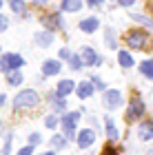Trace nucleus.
Returning <instances> with one entry per match:
<instances>
[{
	"label": "nucleus",
	"mask_w": 153,
	"mask_h": 155,
	"mask_svg": "<svg viewBox=\"0 0 153 155\" xmlns=\"http://www.w3.org/2000/svg\"><path fill=\"white\" fill-rule=\"evenodd\" d=\"M38 102H40V95L33 89H25L13 97V107L16 109H33V107H38Z\"/></svg>",
	"instance_id": "obj_1"
},
{
	"label": "nucleus",
	"mask_w": 153,
	"mask_h": 155,
	"mask_svg": "<svg viewBox=\"0 0 153 155\" xmlns=\"http://www.w3.org/2000/svg\"><path fill=\"white\" fill-rule=\"evenodd\" d=\"M80 120V111H73V113H62L60 117V124H62V131H65V135L71 140V137H78L75 135V124H78Z\"/></svg>",
	"instance_id": "obj_2"
},
{
	"label": "nucleus",
	"mask_w": 153,
	"mask_h": 155,
	"mask_svg": "<svg viewBox=\"0 0 153 155\" xmlns=\"http://www.w3.org/2000/svg\"><path fill=\"white\" fill-rule=\"evenodd\" d=\"M22 64H25V58H22V55H18V53H5V55H0V69H2L5 73L13 71V69H20Z\"/></svg>",
	"instance_id": "obj_3"
},
{
	"label": "nucleus",
	"mask_w": 153,
	"mask_h": 155,
	"mask_svg": "<svg viewBox=\"0 0 153 155\" xmlns=\"http://www.w3.org/2000/svg\"><path fill=\"white\" fill-rule=\"evenodd\" d=\"M147 40H149V33L147 31H142V29H133L127 36V45L131 49H135V51H140V49L147 47Z\"/></svg>",
	"instance_id": "obj_4"
},
{
	"label": "nucleus",
	"mask_w": 153,
	"mask_h": 155,
	"mask_svg": "<svg viewBox=\"0 0 153 155\" xmlns=\"http://www.w3.org/2000/svg\"><path fill=\"white\" fill-rule=\"evenodd\" d=\"M144 111H147L144 102L140 100V97H133V100L129 102V107H127V122H135V120H140L144 115Z\"/></svg>",
	"instance_id": "obj_5"
},
{
	"label": "nucleus",
	"mask_w": 153,
	"mask_h": 155,
	"mask_svg": "<svg viewBox=\"0 0 153 155\" xmlns=\"http://www.w3.org/2000/svg\"><path fill=\"white\" fill-rule=\"evenodd\" d=\"M95 140H98V135H95L93 129H80L78 137H75V144H78V149H91L95 144Z\"/></svg>",
	"instance_id": "obj_6"
},
{
	"label": "nucleus",
	"mask_w": 153,
	"mask_h": 155,
	"mask_svg": "<svg viewBox=\"0 0 153 155\" xmlns=\"http://www.w3.org/2000/svg\"><path fill=\"white\" fill-rule=\"evenodd\" d=\"M102 104H104V109L107 111H113L118 109L122 104V93L118 89H111V91H104V95H102Z\"/></svg>",
	"instance_id": "obj_7"
},
{
	"label": "nucleus",
	"mask_w": 153,
	"mask_h": 155,
	"mask_svg": "<svg viewBox=\"0 0 153 155\" xmlns=\"http://www.w3.org/2000/svg\"><path fill=\"white\" fill-rule=\"evenodd\" d=\"M138 137H140L142 142H149V140H153V122H151V120H144V122H140V126H138Z\"/></svg>",
	"instance_id": "obj_8"
},
{
	"label": "nucleus",
	"mask_w": 153,
	"mask_h": 155,
	"mask_svg": "<svg viewBox=\"0 0 153 155\" xmlns=\"http://www.w3.org/2000/svg\"><path fill=\"white\" fill-rule=\"evenodd\" d=\"M80 55H82V60H85V64H102V58L93 51L91 47H82Z\"/></svg>",
	"instance_id": "obj_9"
},
{
	"label": "nucleus",
	"mask_w": 153,
	"mask_h": 155,
	"mask_svg": "<svg viewBox=\"0 0 153 155\" xmlns=\"http://www.w3.org/2000/svg\"><path fill=\"white\" fill-rule=\"evenodd\" d=\"M42 25H47L49 29H65V20H62L58 13H49V16H45L42 18Z\"/></svg>",
	"instance_id": "obj_10"
},
{
	"label": "nucleus",
	"mask_w": 153,
	"mask_h": 155,
	"mask_svg": "<svg viewBox=\"0 0 153 155\" xmlns=\"http://www.w3.org/2000/svg\"><path fill=\"white\" fill-rule=\"evenodd\" d=\"M98 27H100V20H98V16H91V18L80 20V29L85 31V33H93V31H98Z\"/></svg>",
	"instance_id": "obj_11"
},
{
	"label": "nucleus",
	"mask_w": 153,
	"mask_h": 155,
	"mask_svg": "<svg viewBox=\"0 0 153 155\" xmlns=\"http://www.w3.org/2000/svg\"><path fill=\"white\" fill-rule=\"evenodd\" d=\"M93 91H95V84L93 82H80L78 87H75V93H78V97H82V100L91 97Z\"/></svg>",
	"instance_id": "obj_12"
},
{
	"label": "nucleus",
	"mask_w": 153,
	"mask_h": 155,
	"mask_svg": "<svg viewBox=\"0 0 153 155\" xmlns=\"http://www.w3.org/2000/svg\"><path fill=\"white\" fill-rule=\"evenodd\" d=\"M49 100H51V109L55 111V113H65V111H67V100H65V95L51 93Z\"/></svg>",
	"instance_id": "obj_13"
},
{
	"label": "nucleus",
	"mask_w": 153,
	"mask_h": 155,
	"mask_svg": "<svg viewBox=\"0 0 153 155\" xmlns=\"http://www.w3.org/2000/svg\"><path fill=\"white\" fill-rule=\"evenodd\" d=\"M104 129H107V137H109V142H118V140H120V131H118V126H115V122H113L111 117L104 120Z\"/></svg>",
	"instance_id": "obj_14"
},
{
	"label": "nucleus",
	"mask_w": 153,
	"mask_h": 155,
	"mask_svg": "<svg viewBox=\"0 0 153 155\" xmlns=\"http://www.w3.org/2000/svg\"><path fill=\"white\" fill-rule=\"evenodd\" d=\"M60 69H62V62H60V60H45L42 73H45V75H58Z\"/></svg>",
	"instance_id": "obj_15"
},
{
	"label": "nucleus",
	"mask_w": 153,
	"mask_h": 155,
	"mask_svg": "<svg viewBox=\"0 0 153 155\" xmlns=\"http://www.w3.org/2000/svg\"><path fill=\"white\" fill-rule=\"evenodd\" d=\"M75 87H78V84H73L71 80H60L55 84V93L58 95H69L71 91H75Z\"/></svg>",
	"instance_id": "obj_16"
},
{
	"label": "nucleus",
	"mask_w": 153,
	"mask_h": 155,
	"mask_svg": "<svg viewBox=\"0 0 153 155\" xmlns=\"http://www.w3.org/2000/svg\"><path fill=\"white\" fill-rule=\"evenodd\" d=\"M80 7H82V0H62L60 2V11L73 13V11H80Z\"/></svg>",
	"instance_id": "obj_17"
},
{
	"label": "nucleus",
	"mask_w": 153,
	"mask_h": 155,
	"mask_svg": "<svg viewBox=\"0 0 153 155\" xmlns=\"http://www.w3.org/2000/svg\"><path fill=\"white\" fill-rule=\"evenodd\" d=\"M51 42H53V33H51V29L36 33V45H40V47H49Z\"/></svg>",
	"instance_id": "obj_18"
},
{
	"label": "nucleus",
	"mask_w": 153,
	"mask_h": 155,
	"mask_svg": "<svg viewBox=\"0 0 153 155\" xmlns=\"http://www.w3.org/2000/svg\"><path fill=\"white\" fill-rule=\"evenodd\" d=\"M118 62H120V67L131 69L133 67V55H131L129 51H118Z\"/></svg>",
	"instance_id": "obj_19"
},
{
	"label": "nucleus",
	"mask_w": 153,
	"mask_h": 155,
	"mask_svg": "<svg viewBox=\"0 0 153 155\" xmlns=\"http://www.w3.org/2000/svg\"><path fill=\"white\" fill-rule=\"evenodd\" d=\"M20 82H22V73H20V69H13V71L7 73V84H9V87H18Z\"/></svg>",
	"instance_id": "obj_20"
},
{
	"label": "nucleus",
	"mask_w": 153,
	"mask_h": 155,
	"mask_svg": "<svg viewBox=\"0 0 153 155\" xmlns=\"http://www.w3.org/2000/svg\"><path fill=\"white\" fill-rule=\"evenodd\" d=\"M82 67H85V60H82V55H80V53H73L71 58H69V69H71V71H80Z\"/></svg>",
	"instance_id": "obj_21"
},
{
	"label": "nucleus",
	"mask_w": 153,
	"mask_h": 155,
	"mask_svg": "<svg viewBox=\"0 0 153 155\" xmlns=\"http://www.w3.org/2000/svg\"><path fill=\"white\" fill-rule=\"evenodd\" d=\"M140 73L144 78H149V80H153V58L151 60H144L142 64H140Z\"/></svg>",
	"instance_id": "obj_22"
},
{
	"label": "nucleus",
	"mask_w": 153,
	"mask_h": 155,
	"mask_svg": "<svg viewBox=\"0 0 153 155\" xmlns=\"http://www.w3.org/2000/svg\"><path fill=\"white\" fill-rule=\"evenodd\" d=\"M131 18H133L135 22H140L142 27H147V29H151V31H153V18H147L144 13H133Z\"/></svg>",
	"instance_id": "obj_23"
},
{
	"label": "nucleus",
	"mask_w": 153,
	"mask_h": 155,
	"mask_svg": "<svg viewBox=\"0 0 153 155\" xmlns=\"http://www.w3.org/2000/svg\"><path fill=\"white\" fill-rule=\"evenodd\" d=\"M104 40H107V45H109L111 49H115V47H118V40H115V31L111 29V27H109V29H104Z\"/></svg>",
	"instance_id": "obj_24"
},
{
	"label": "nucleus",
	"mask_w": 153,
	"mask_h": 155,
	"mask_svg": "<svg viewBox=\"0 0 153 155\" xmlns=\"http://www.w3.org/2000/svg\"><path fill=\"white\" fill-rule=\"evenodd\" d=\"M9 7H11L13 13H25V9H27L25 0H9Z\"/></svg>",
	"instance_id": "obj_25"
},
{
	"label": "nucleus",
	"mask_w": 153,
	"mask_h": 155,
	"mask_svg": "<svg viewBox=\"0 0 153 155\" xmlns=\"http://www.w3.org/2000/svg\"><path fill=\"white\" fill-rule=\"evenodd\" d=\"M67 135H53L51 137V146H53V149H65V146H67Z\"/></svg>",
	"instance_id": "obj_26"
},
{
	"label": "nucleus",
	"mask_w": 153,
	"mask_h": 155,
	"mask_svg": "<svg viewBox=\"0 0 153 155\" xmlns=\"http://www.w3.org/2000/svg\"><path fill=\"white\" fill-rule=\"evenodd\" d=\"M58 124H60V120L55 117V115H47L45 117V126H47V129H55Z\"/></svg>",
	"instance_id": "obj_27"
},
{
	"label": "nucleus",
	"mask_w": 153,
	"mask_h": 155,
	"mask_svg": "<svg viewBox=\"0 0 153 155\" xmlns=\"http://www.w3.org/2000/svg\"><path fill=\"white\" fill-rule=\"evenodd\" d=\"M11 146H13V137H11V133H9V135H5V149H2V153L9 155L11 153Z\"/></svg>",
	"instance_id": "obj_28"
},
{
	"label": "nucleus",
	"mask_w": 153,
	"mask_h": 155,
	"mask_svg": "<svg viewBox=\"0 0 153 155\" xmlns=\"http://www.w3.org/2000/svg\"><path fill=\"white\" fill-rule=\"evenodd\" d=\"M71 55H73V53H71V51H69V49H67V47H62V49H60V51H58V58H60V60H67V62H69V58H71Z\"/></svg>",
	"instance_id": "obj_29"
},
{
	"label": "nucleus",
	"mask_w": 153,
	"mask_h": 155,
	"mask_svg": "<svg viewBox=\"0 0 153 155\" xmlns=\"http://www.w3.org/2000/svg\"><path fill=\"white\" fill-rule=\"evenodd\" d=\"M5 29H9V16L0 13V31H5Z\"/></svg>",
	"instance_id": "obj_30"
},
{
	"label": "nucleus",
	"mask_w": 153,
	"mask_h": 155,
	"mask_svg": "<svg viewBox=\"0 0 153 155\" xmlns=\"http://www.w3.org/2000/svg\"><path fill=\"white\" fill-rule=\"evenodd\" d=\"M31 153H33V144H27L18 151V155H31Z\"/></svg>",
	"instance_id": "obj_31"
},
{
	"label": "nucleus",
	"mask_w": 153,
	"mask_h": 155,
	"mask_svg": "<svg viewBox=\"0 0 153 155\" xmlns=\"http://www.w3.org/2000/svg\"><path fill=\"white\" fill-rule=\"evenodd\" d=\"M29 144H33V146L40 144V133H31L29 135Z\"/></svg>",
	"instance_id": "obj_32"
},
{
	"label": "nucleus",
	"mask_w": 153,
	"mask_h": 155,
	"mask_svg": "<svg viewBox=\"0 0 153 155\" xmlns=\"http://www.w3.org/2000/svg\"><path fill=\"white\" fill-rule=\"evenodd\" d=\"M91 82H93V84H95V89H100V91H102V89H104V82H102V80H100V78H98V75H95V78H91Z\"/></svg>",
	"instance_id": "obj_33"
},
{
	"label": "nucleus",
	"mask_w": 153,
	"mask_h": 155,
	"mask_svg": "<svg viewBox=\"0 0 153 155\" xmlns=\"http://www.w3.org/2000/svg\"><path fill=\"white\" fill-rule=\"evenodd\" d=\"M102 155H120V153H118V151L113 149V146H107V149L102 151Z\"/></svg>",
	"instance_id": "obj_34"
},
{
	"label": "nucleus",
	"mask_w": 153,
	"mask_h": 155,
	"mask_svg": "<svg viewBox=\"0 0 153 155\" xmlns=\"http://www.w3.org/2000/svg\"><path fill=\"white\" fill-rule=\"evenodd\" d=\"M115 2H118V5H122V7H131V5L135 2V0H115Z\"/></svg>",
	"instance_id": "obj_35"
},
{
	"label": "nucleus",
	"mask_w": 153,
	"mask_h": 155,
	"mask_svg": "<svg viewBox=\"0 0 153 155\" xmlns=\"http://www.w3.org/2000/svg\"><path fill=\"white\" fill-rule=\"evenodd\" d=\"M87 2H89V5H91V7H100V5L104 2V0H87Z\"/></svg>",
	"instance_id": "obj_36"
},
{
	"label": "nucleus",
	"mask_w": 153,
	"mask_h": 155,
	"mask_svg": "<svg viewBox=\"0 0 153 155\" xmlns=\"http://www.w3.org/2000/svg\"><path fill=\"white\" fill-rule=\"evenodd\" d=\"M33 2H36V5H47L49 0H33Z\"/></svg>",
	"instance_id": "obj_37"
},
{
	"label": "nucleus",
	"mask_w": 153,
	"mask_h": 155,
	"mask_svg": "<svg viewBox=\"0 0 153 155\" xmlns=\"http://www.w3.org/2000/svg\"><path fill=\"white\" fill-rule=\"evenodd\" d=\"M2 104H5V95L0 93V107H2Z\"/></svg>",
	"instance_id": "obj_38"
},
{
	"label": "nucleus",
	"mask_w": 153,
	"mask_h": 155,
	"mask_svg": "<svg viewBox=\"0 0 153 155\" xmlns=\"http://www.w3.org/2000/svg\"><path fill=\"white\" fill-rule=\"evenodd\" d=\"M42 155H55V153H53V151H47V153H42Z\"/></svg>",
	"instance_id": "obj_39"
},
{
	"label": "nucleus",
	"mask_w": 153,
	"mask_h": 155,
	"mask_svg": "<svg viewBox=\"0 0 153 155\" xmlns=\"http://www.w3.org/2000/svg\"><path fill=\"white\" fill-rule=\"evenodd\" d=\"M0 7H2V0H0Z\"/></svg>",
	"instance_id": "obj_40"
},
{
	"label": "nucleus",
	"mask_w": 153,
	"mask_h": 155,
	"mask_svg": "<svg viewBox=\"0 0 153 155\" xmlns=\"http://www.w3.org/2000/svg\"><path fill=\"white\" fill-rule=\"evenodd\" d=\"M149 155H153V151H151V153H149Z\"/></svg>",
	"instance_id": "obj_41"
},
{
	"label": "nucleus",
	"mask_w": 153,
	"mask_h": 155,
	"mask_svg": "<svg viewBox=\"0 0 153 155\" xmlns=\"http://www.w3.org/2000/svg\"><path fill=\"white\" fill-rule=\"evenodd\" d=\"M0 124H2V122H0Z\"/></svg>",
	"instance_id": "obj_42"
}]
</instances>
